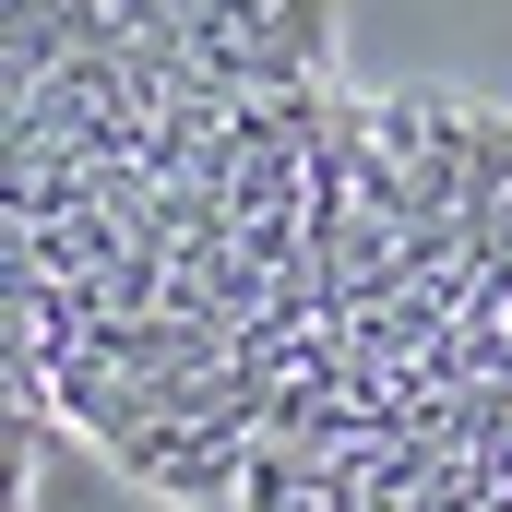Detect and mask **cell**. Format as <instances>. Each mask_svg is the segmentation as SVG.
<instances>
[{"mask_svg": "<svg viewBox=\"0 0 512 512\" xmlns=\"http://www.w3.org/2000/svg\"><path fill=\"white\" fill-rule=\"evenodd\" d=\"M120 477H143V489H167V501H191V512H239V489H251V429H179V417H155L120 453Z\"/></svg>", "mask_w": 512, "mask_h": 512, "instance_id": "cell-1", "label": "cell"}]
</instances>
